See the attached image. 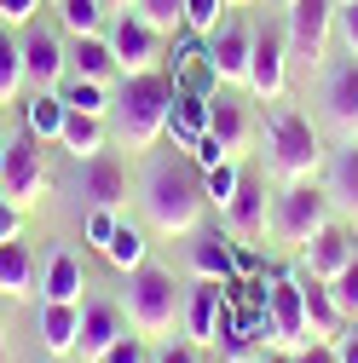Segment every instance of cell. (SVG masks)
<instances>
[{
  "label": "cell",
  "mask_w": 358,
  "mask_h": 363,
  "mask_svg": "<svg viewBox=\"0 0 358 363\" xmlns=\"http://www.w3.org/2000/svg\"><path fill=\"white\" fill-rule=\"evenodd\" d=\"M139 208L151 219V231L162 237H191L197 225H202V167L191 156H156L139 179Z\"/></svg>",
  "instance_id": "1"
},
{
  "label": "cell",
  "mask_w": 358,
  "mask_h": 363,
  "mask_svg": "<svg viewBox=\"0 0 358 363\" xmlns=\"http://www.w3.org/2000/svg\"><path fill=\"white\" fill-rule=\"evenodd\" d=\"M35 6H40V0H0V23H35Z\"/></svg>",
  "instance_id": "44"
},
{
  "label": "cell",
  "mask_w": 358,
  "mask_h": 363,
  "mask_svg": "<svg viewBox=\"0 0 358 363\" xmlns=\"http://www.w3.org/2000/svg\"><path fill=\"white\" fill-rule=\"evenodd\" d=\"M237 185H243V167H237V162L202 167V196H208V208L226 213V208H232V196H237Z\"/></svg>",
  "instance_id": "32"
},
{
  "label": "cell",
  "mask_w": 358,
  "mask_h": 363,
  "mask_svg": "<svg viewBox=\"0 0 358 363\" xmlns=\"http://www.w3.org/2000/svg\"><path fill=\"white\" fill-rule=\"evenodd\" d=\"M335 357L341 363H358V323H347V335L335 340Z\"/></svg>",
  "instance_id": "45"
},
{
  "label": "cell",
  "mask_w": 358,
  "mask_h": 363,
  "mask_svg": "<svg viewBox=\"0 0 358 363\" xmlns=\"http://www.w3.org/2000/svg\"><path fill=\"white\" fill-rule=\"evenodd\" d=\"M58 145L87 162V156H99L104 150V116H87V110H64V127H58Z\"/></svg>",
  "instance_id": "28"
},
{
  "label": "cell",
  "mask_w": 358,
  "mask_h": 363,
  "mask_svg": "<svg viewBox=\"0 0 358 363\" xmlns=\"http://www.w3.org/2000/svg\"><path fill=\"white\" fill-rule=\"evenodd\" d=\"M197 352H202V346H191V340H162V346L151 352V363H202Z\"/></svg>",
  "instance_id": "40"
},
{
  "label": "cell",
  "mask_w": 358,
  "mask_h": 363,
  "mask_svg": "<svg viewBox=\"0 0 358 363\" xmlns=\"http://www.w3.org/2000/svg\"><path fill=\"white\" fill-rule=\"evenodd\" d=\"M226 23V0H185V29L191 35H214Z\"/></svg>",
  "instance_id": "36"
},
{
  "label": "cell",
  "mask_w": 358,
  "mask_h": 363,
  "mask_svg": "<svg viewBox=\"0 0 358 363\" xmlns=\"http://www.w3.org/2000/svg\"><path fill=\"white\" fill-rule=\"evenodd\" d=\"M266 162H272V173L283 179V185H300V179H312L330 162V150H324L318 127H312L306 116L278 110L272 121H266Z\"/></svg>",
  "instance_id": "3"
},
{
  "label": "cell",
  "mask_w": 358,
  "mask_h": 363,
  "mask_svg": "<svg viewBox=\"0 0 358 363\" xmlns=\"http://www.w3.org/2000/svg\"><path fill=\"white\" fill-rule=\"evenodd\" d=\"M295 363H341V357H335V340H306L295 346Z\"/></svg>",
  "instance_id": "43"
},
{
  "label": "cell",
  "mask_w": 358,
  "mask_h": 363,
  "mask_svg": "<svg viewBox=\"0 0 358 363\" xmlns=\"http://www.w3.org/2000/svg\"><path fill=\"white\" fill-rule=\"evenodd\" d=\"M260 363H295V352H289V346H272V352H266Z\"/></svg>",
  "instance_id": "46"
},
{
  "label": "cell",
  "mask_w": 358,
  "mask_h": 363,
  "mask_svg": "<svg viewBox=\"0 0 358 363\" xmlns=\"http://www.w3.org/2000/svg\"><path fill=\"white\" fill-rule=\"evenodd\" d=\"M191 271L208 283H232L237 277V242L219 231H191Z\"/></svg>",
  "instance_id": "22"
},
{
  "label": "cell",
  "mask_w": 358,
  "mask_h": 363,
  "mask_svg": "<svg viewBox=\"0 0 358 363\" xmlns=\"http://www.w3.org/2000/svg\"><path fill=\"white\" fill-rule=\"evenodd\" d=\"M179 311H185V300H179V289H173L168 271H156V265L127 271V329L133 335H145V340L168 335L179 323Z\"/></svg>",
  "instance_id": "4"
},
{
  "label": "cell",
  "mask_w": 358,
  "mask_h": 363,
  "mask_svg": "<svg viewBox=\"0 0 358 363\" xmlns=\"http://www.w3.org/2000/svg\"><path fill=\"white\" fill-rule=\"evenodd\" d=\"M324 116L341 139H358V58H341L324 75Z\"/></svg>",
  "instance_id": "16"
},
{
  "label": "cell",
  "mask_w": 358,
  "mask_h": 363,
  "mask_svg": "<svg viewBox=\"0 0 358 363\" xmlns=\"http://www.w3.org/2000/svg\"><path fill=\"white\" fill-rule=\"evenodd\" d=\"M53 363H64V357H53Z\"/></svg>",
  "instance_id": "52"
},
{
  "label": "cell",
  "mask_w": 358,
  "mask_h": 363,
  "mask_svg": "<svg viewBox=\"0 0 358 363\" xmlns=\"http://www.w3.org/2000/svg\"><path fill=\"white\" fill-rule=\"evenodd\" d=\"M335 6H352V0H335Z\"/></svg>",
  "instance_id": "51"
},
{
  "label": "cell",
  "mask_w": 358,
  "mask_h": 363,
  "mask_svg": "<svg viewBox=\"0 0 358 363\" xmlns=\"http://www.w3.org/2000/svg\"><path fill=\"white\" fill-rule=\"evenodd\" d=\"M168 133H173V150H191L202 133H208V93L179 86V93H173V110H168Z\"/></svg>",
  "instance_id": "23"
},
{
  "label": "cell",
  "mask_w": 358,
  "mask_h": 363,
  "mask_svg": "<svg viewBox=\"0 0 358 363\" xmlns=\"http://www.w3.org/2000/svg\"><path fill=\"white\" fill-rule=\"evenodd\" d=\"M0 294H6V300L40 294V283H35V248L23 237L18 242H0Z\"/></svg>",
  "instance_id": "24"
},
{
  "label": "cell",
  "mask_w": 358,
  "mask_h": 363,
  "mask_svg": "<svg viewBox=\"0 0 358 363\" xmlns=\"http://www.w3.org/2000/svg\"><path fill=\"white\" fill-rule=\"evenodd\" d=\"M75 191H81L87 208H110V213H121V208H127V167H121V156H110V150L87 156L81 173H75Z\"/></svg>",
  "instance_id": "13"
},
{
  "label": "cell",
  "mask_w": 358,
  "mask_h": 363,
  "mask_svg": "<svg viewBox=\"0 0 358 363\" xmlns=\"http://www.w3.org/2000/svg\"><path fill=\"white\" fill-rule=\"evenodd\" d=\"M219 306H226V283H208V277H197V289L185 294V335H191V346H214V329H219Z\"/></svg>",
  "instance_id": "21"
},
{
  "label": "cell",
  "mask_w": 358,
  "mask_h": 363,
  "mask_svg": "<svg viewBox=\"0 0 358 363\" xmlns=\"http://www.w3.org/2000/svg\"><path fill=\"white\" fill-rule=\"evenodd\" d=\"M330 219H335V208H330L324 185H312V179L283 185L278 202H272V231H278V242H289V248H306Z\"/></svg>",
  "instance_id": "5"
},
{
  "label": "cell",
  "mask_w": 358,
  "mask_h": 363,
  "mask_svg": "<svg viewBox=\"0 0 358 363\" xmlns=\"http://www.w3.org/2000/svg\"><path fill=\"white\" fill-rule=\"evenodd\" d=\"M324 196L335 213L358 219V139H347L330 162H324Z\"/></svg>",
  "instance_id": "19"
},
{
  "label": "cell",
  "mask_w": 358,
  "mask_h": 363,
  "mask_svg": "<svg viewBox=\"0 0 358 363\" xmlns=\"http://www.w3.org/2000/svg\"><path fill=\"white\" fill-rule=\"evenodd\" d=\"M23 86H29V75H23V40L12 29H0V104H18Z\"/></svg>",
  "instance_id": "31"
},
{
  "label": "cell",
  "mask_w": 358,
  "mask_h": 363,
  "mask_svg": "<svg viewBox=\"0 0 358 363\" xmlns=\"http://www.w3.org/2000/svg\"><path fill=\"white\" fill-rule=\"evenodd\" d=\"M352 323H358V317H352Z\"/></svg>",
  "instance_id": "53"
},
{
  "label": "cell",
  "mask_w": 358,
  "mask_h": 363,
  "mask_svg": "<svg viewBox=\"0 0 358 363\" xmlns=\"http://www.w3.org/2000/svg\"><path fill=\"white\" fill-rule=\"evenodd\" d=\"M75 335H81V306L40 300V346H47L53 357H70L75 352Z\"/></svg>",
  "instance_id": "27"
},
{
  "label": "cell",
  "mask_w": 358,
  "mask_h": 363,
  "mask_svg": "<svg viewBox=\"0 0 358 363\" xmlns=\"http://www.w3.org/2000/svg\"><path fill=\"white\" fill-rule=\"evenodd\" d=\"M208 139L237 162V156L249 150V139H254V116H249V104L232 99V93H208Z\"/></svg>",
  "instance_id": "14"
},
{
  "label": "cell",
  "mask_w": 358,
  "mask_h": 363,
  "mask_svg": "<svg viewBox=\"0 0 358 363\" xmlns=\"http://www.w3.org/2000/svg\"><path fill=\"white\" fill-rule=\"evenodd\" d=\"M58 18L70 35H99L104 29V0H58Z\"/></svg>",
  "instance_id": "34"
},
{
  "label": "cell",
  "mask_w": 358,
  "mask_h": 363,
  "mask_svg": "<svg viewBox=\"0 0 358 363\" xmlns=\"http://www.w3.org/2000/svg\"><path fill=\"white\" fill-rule=\"evenodd\" d=\"M173 93H179V81H168L162 69L121 75V93L110 99L121 150H151L156 139H168V110H173Z\"/></svg>",
  "instance_id": "2"
},
{
  "label": "cell",
  "mask_w": 358,
  "mask_h": 363,
  "mask_svg": "<svg viewBox=\"0 0 358 363\" xmlns=\"http://www.w3.org/2000/svg\"><path fill=\"white\" fill-rule=\"evenodd\" d=\"M104 6H110V12H133V0H104Z\"/></svg>",
  "instance_id": "47"
},
{
  "label": "cell",
  "mask_w": 358,
  "mask_h": 363,
  "mask_svg": "<svg viewBox=\"0 0 358 363\" xmlns=\"http://www.w3.org/2000/svg\"><path fill=\"white\" fill-rule=\"evenodd\" d=\"M330 294H335V306L347 311V317H358V254L335 271V277H330Z\"/></svg>",
  "instance_id": "37"
},
{
  "label": "cell",
  "mask_w": 358,
  "mask_h": 363,
  "mask_svg": "<svg viewBox=\"0 0 358 363\" xmlns=\"http://www.w3.org/2000/svg\"><path fill=\"white\" fill-rule=\"evenodd\" d=\"M133 18H145L156 35L185 29V0H133Z\"/></svg>",
  "instance_id": "33"
},
{
  "label": "cell",
  "mask_w": 358,
  "mask_h": 363,
  "mask_svg": "<svg viewBox=\"0 0 358 363\" xmlns=\"http://www.w3.org/2000/svg\"><path fill=\"white\" fill-rule=\"evenodd\" d=\"M18 237H23V208H12L0 196V242H18Z\"/></svg>",
  "instance_id": "42"
},
{
  "label": "cell",
  "mask_w": 358,
  "mask_h": 363,
  "mask_svg": "<svg viewBox=\"0 0 358 363\" xmlns=\"http://www.w3.org/2000/svg\"><path fill=\"white\" fill-rule=\"evenodd\" d=\"M64 104H70V110H87V116H110L104 81H81V75H70V86H64Z\"/></svg>",
  "instance_id": "35"
},
{
  "label": "cell",
  "mask_w": 358,
  "mask_h": 363,
  "mask_svg": "<svg viewBox=\"0 0 358 363\" xmlns=\"http://www.w3.org/2000/svg\"><path fill=\"white\" fill-rule=\"evenodd\" d=\"M283 86H289V40H283V29L260 23L254 47H249V93L272 104V99H283Z\"/></svg>",
  "instance_id": "8"
},
{
  "label": "cell",
  "mask_w": 358,
  "mask_h": 363,
  "mask_svg": "<svg viewBox=\"0 0 358 363\" xmlns=\"http://www.w3.org/2000/svg\"><path fill=\"white\" fill-rule=\"evenodd\" d=\"M145 248H151V242H145L139 225H133V219H116V231H110V242H104L99 254H104V259L121 271V277H127V271H139V265H145Z\"/></svg>",
  "instance_id": "30"
},
{
  "label": "cell",
  "mask_w": 358,
  "mask_h": 363,
  "mask_svg": "<svg viewBox=\"0 0 358 363\" xmlns=\"http://www.w3.org/2000/svg\"><path fill=\"white\" fill-rule=\"evenodd\" d=\"M116 219H121V213H110V208H87V219H81V237L93 242V248H104V242H110V231H116Z\"/></svg>",
  "instance_id": "38"
},
{
  "label": "cell",
  "mask_w": 358,
  "mask_h": 363,
  "mask_svg": "<svg viewBox=\"0 0 358 363\" xmlns=\"http://www.w3.org/2000/svg\"><path fill=\"white\" fill-rule=\"evenodd\" d=\"M23 75H29V86H64V75H70V47L47 29V23H23Z\"/></svg>",
  "instance_id": "12"
},
{
  "label": "cell",
  "mask_w": 358,
  "mask_h": 363,
  "mask_svg": "<svg viewBox=\"0 0 358 363\" xmlns=\"http://www.w3.org/2000/svg\"><path fill=\"white\" fill-rule=\"evenodd\" d=\"M300 306H306V335H312V340H341L347 323H352V317L335 306L330 283H318V277H306V283H300Z\"/></svg>",
  "instance_id": "20"
},
{
  "label": "cell",
  "mask_w": 358,
  "mask_h": 363,
  "mask_svg": "<svg viewBox=\"0 0 358 363\" xmlns=\"http://www.w3.org/2000/svg\"><path fill=\"white\" fill-rule=\"evenodd\" d=\"M64 93L58 86H29V99H23V133H35L40 145L58 139V127H64Z\"/></svg>",
  "instance_id": "25"
},
{
  "label": "cell",
  "mask_w": 358,
  "mask_h": 363,
  "mask_svg": "<svg viewBox=\"0 0 358 363\" xmlns=\"http://www.w3.org/2000/svg\"><path fill=\"white\" fill-rule=\"evenodd\" d=\"M40 191H47V162H40V139H35V133H23V139H12V145H6L0 196H6L12 208H29V202H40Z\"/></svg>",
  "instance_id": "9"
},
{
  "label": "cell",
  "mask_w": 358,
  "mask_h": 363,
  "mask_svg": "<svg viewBox=\"0 0 358 363\" xmlns=\"http://www.w3.org/2000/svg\"><path fill=\"white\" fill-rule=\"evenodd\" d=\"M0 173H6V145H0Z\"/></svg>",
  "instance_id": "48"
},
{
  "label": "cell",
  "mask_w": 358,
  "mask_h": 363,
  "mask_svg": "<svg viewBox=\"0 0 358 363\" xmlns=\"http://www.w3.org/2000/svg\"><path fill=\"white\" fill-rule=\"evenodd\" d=\"M226 6H254V0H226Z\"/></svg>",
  "instance_id": "49"
},
{
  "label": "cell",
  "mask_w": 358,
  "mask_h": 363,
  "mask_svg": "<svg viewBox=\"0 0 358 363\" xmlns=\"http://www.w3.org/2000/svg\"><path fill=\"white\" fill-rule=\"evenodd\" d=\"M104 363H151V346H145V335H121V340L104 352Z\"/></svg>",
  "instance_id": "39"
},
{
  "label": "cell",
  "mask_w": 358,
  "mask_h": 363,
  "mask_svg": "<svg viewBox=\"0 0 358 363\" xmlns=\"http://www.w3.org/2000/svg\"><path fill=\"white\" fill-rule=\"evenodd\" d=\"M266 317H272V329H278V346H306V306H300V283L295 277H278L272 294H266Z\"/></svg>",
  "instance_id": "18"
},
{
  "label": "cell",
  "mask_w": 358,
  "mask_h": 363,
  "mask_svg": "<svg viewBox=\"0 0 358 363\" xmlns=\"http://www.w3.org/2000/svg\"><path fill=\"white\" fill-rule=\"evenodd\" d=\"M249 47H254V29L226 18L214 35H202V64H208V81L219 86H249Z\"/></svg>",
  "instance_id": "7"
},
{
  "label": "cell",
  "mask_w": 358,
  "mask_h": 363,
  "mask_svg": "<svg viewBox=\"0 0 358 363\" xmlns=\"http://www.w3.org/2000/svg\"><path fill=\"white\" fill-rule=\"evenodd\" d=\"M127 335V317L110 306V300H87L81 306V335H75V352L81 363H104V352Z\"/></svg>",
  "instance_id": "15"
},
{
  "label": "cell",
  "mask_w": 358,
  "mask_h": 363,
  "mask_svg": "<svg viewBox=\"0 0 358 363\" xmlns=\"http://www.w3.org/2000/svg\"><path fill=\"white\" fill-rule=\"evenodd\" d=\"M70 75H81V81H110V75H121L110 40H104V35H70Z\"/></svg>",
  "instance_id": "26"
},
{
  "label": "cell",
  "mask_w": 358,
  "mask_h": 363,
  "mask_svg": "<svg viewBox=\"0 0 358 363\" xmlns=\"http://www.w3.org/2000/svg\"><path fill=\"white\" fill-rule=\"evenodd\" d=\"M219 219H226V237H232L237 248H254V242H266V231H272V202H266V179L243 173V185H237L232 208L219 213Z\"/></svg>",
  "instance_id": "11"
},
{
  "label": "cell",
  "mask_w": 358,
  "mask_h": 363,
  "mask_svg": "<svg viewBox=\"0 0 358 363\" xmlns=\"http://www.w3.org/2000/svg\"><path fill=\"white\" fill-rule=\"evenodd\" d=\"M335 35H341L347 58H358V0H352V6H341V12H335Z\"/></svg>",
  "instance_id": "41"
},
{
  "label": "cell",
  "mask_w": 358,
  "mask_h": 363,
  "mask_svg": "<svg viewBox=\"0 0 358 363\" xmlns=\"http://www.w3.org/2000/svg\"><path fill=\"white\" fill-rule=\"evenodd\" d=\"M237 363H260V357H237Z\"/></svg>",
  "instance_id": "50"
},
{
  "label": "cell",
  "mask_w": 358,
  "mask_h": 363,
  "mask_svg": "<svg viewBox=\"0 0 358 363\" xmlns=\"http://www.w3.org/2000/svg\"><path fill=\"white\" fill-rule=\"evenodd\" d=\"M40 300L53 306H81V259L75 254H53L40 271Z\"/></svg>",
  "instance_id": "29"
},
{
  "label": "cell",
  "mask_w": 358,
  "mask_h": 363,
  "mask_svg": "<svg viewBox=\"0 0 358 363\" xmlns=\"http://www.w3.org/2000/svg\"><path fill=\"white\" fill-rule=\"evenodd\" d=\"M352 254H358V237L347 231L341 219H330L324 231H318V237H312V242L300 248V259H306V277H318V283H330V277H335V271H341Z\"/></svg>",
  "instance_id": "17"
},
{
  "label": "cell",
  "mask_w": 358,
  "mask_h": 363,
  "mask_svg": "<svg viewBox=\"0 0 358 363\" xmlns=\"http://www.w3.org/2000/svg\"><path fill=\"white\" fill-rule=\"evenodd\" d=\"M104 40H110V52H116V69H121V75H145V69H162V40H168V35H156L145 18L121 12V18H116V29H110Z\"/></svg>",
  "instance_id": "10"
},
{
  "label": "cell",
  "mask_w": 358,
  "mask_h": 363,
  "mask_svg": "<svg viewBox=\"0 0 358 363\" xmlns=\"http://www.w3.org/2000/svg\"><path fill=\"white\" fill-rule=\"evenodd\" d=\"M335 0H289V12H283V40H289V58L300 64H318L324 47H330V35H335Z\"/></svg>",
  "instance_id": "6"
}]
</instances>
